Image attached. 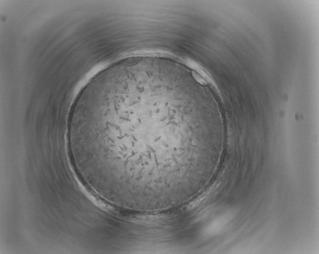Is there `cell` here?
<instances>
[{
  "instance_id": "1",
  "label": "cell",
  "mask_w": 319,
  "mask_h": 254,
  "mask_svg": "<svg viewBox=\"0 0 319 254\" xmlns=\"http://www.w3.org/2000/svg\"><path fill=\"white\" fill-rule=\"evenodd\" d=\"M184 107L167 90L122 76L103 77L78 95L67 134L90 180L126 204L185 176L187 147L178 131Z\"/></svg>"
}]
</instances>
